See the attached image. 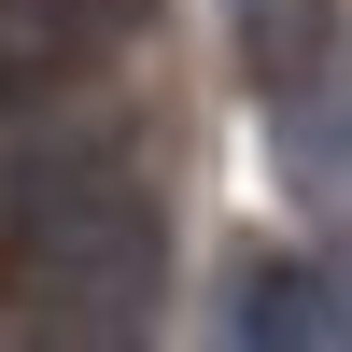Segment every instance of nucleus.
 Instances as JSON below:
<instances>
[{"label": "nucleus", "instance_id": "1", "mask_svg": "<svg viewBox=\"0 0 352 352\" xmlns=\"http://www.w3.org/2000/svg\"><path fill=\"white\" fill-rule=\"evenodd\" d=\"M155 268H169V226H155V197L127 184L113 141L28 155L14 184H0V282H14L28 310H113V324H141V310H155Z\"/></svg>", "mask_w": 352, "mask_h": 352}, {"label": "nucleus", "instance_id": "2", "mask_svg": "<svg viewBox=\"0 0 352 352\" xmlns=\"http://www.w3.org/2000/svg\"><path fill=\"white\" fill-rule=\"evenodd\" d=\"M226 352H324V268L254 254L240 296H226Z\"/></svg>", "mask_w": 352, "mask_h": 352}, {"label": "nucleus", "instance_id": "3", "mask_svg": "<svg viewBox=\"0 0 352 352\" xmlns=\"http://www.w3.org/2000/svg\"><path fill=\"white\" fill-rule=\"evenodd\" d=\"M28 352H155V338L113 324V310H28Z\"/></svg>", "mask_w": 352, "mask_h": 352}, {"label": "nucleus", "instance_id": "4", "mask_svg": "<svg viewBox=\"0 0 352 352\" xmlns=\"http://www.w3.org/2000/svg\"><path fill=\"white\" fill-rule=\"evenodd\" d=\"M0 14H28V28H71V43H85V28H113L127 0H0Z\"/></svg>", "mask_w": 352, "mask_h": 352}]
</instances>
